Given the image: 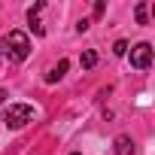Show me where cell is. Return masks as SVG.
Returning <instances> with one entry per match:
<instances>
[{
	"label": "cell",
	"mask_w": 155,
	"mask_h": 155,
	"mask_svg": "<svg viewBox=\"0 0 155 155\" xmlns=\"http://www.w3.org/2000/svg\"><path fill=\"white\" fill-rule=\"evenodd\" d=\"M0 55H9V61L21 64L31 55V40L25 31H9V37H0Z\"/></svg>",
	"instance_id": "obj_1"
},
{
	"label": "cell",
	"mask_w": 155,
	"mask_h": 155,
	"mask_svg": "<svg viewBox=\"0 0 155 155\" xmlns=\"http://www.w3.org/2000/svg\"><path fill=\"white\" fill-rule=\"evenodd\" d=\"M28 122H34V107L31 104H9V110L3 113V125L9 131H18Z\"/></svg>",
	"instance_id": "obj_2"
},
{
	"label": "cell",
	"mask_w": 155,
	"mask_h": 155,
	"mask_svg": "<svg viewBox=\"0 0 155 155\" xmlns=\"http://www.w3.org/2000/svg\"><path fill=\"white\" fill-rule=\"evenodd\" d=\"M131 67H137V70H149L152 67V46L149 43H137L131 49Z\"/></svg>",
	"instance_id": "obj_3"
},
{
	"label": "cell",
	"mask_w": 155,
	"mask_h": 155,
	"mask_svg": "<svg viewBox=\"0 0 155 155\" xmlns=\"http://www.w3.org/2000/svg\"><path fill=\"white\" fill-rule=\"evenodd\" d=\"M113 149H116V155H134V152H137L131 134H119V137L113 140Z\"/></svg>",
	"instance_id": "obj_4"
},
{
	"label": "cell",
	"mask_w": 155,
	"mask_h": 155,
	"mask_svg": "<svg viewBox=\"0 0 155 155\" xmlns=\"http://www.w3.org/2000/svg\"><path fill=\"white\" fill-rule=\"evenodd\" d=\"M67 67H70V61H67V58H61V61H58V64H55V67L46 73V82H58L61 76L67 73Z\"/></svg>",
	"instance_id": "obj_5"
},
{
	"label": "cell",
	"mask_w": 155,
	"mask_h": 155,
	"mask_svg": "<svg viewBox=\"0 0 155 155\" xmlns=\"http://www.w3.org/2000/svg\"><path fill=\"white\" fill-rule=\"evenodd\" d=\"M79 64H82L85 70H91V67L97 64V52H94V49H85V52H82V58H79Z\"/></svg>",
	"instance_id": "obj_6"
},
{
	"label": "cell",
	"mask_w": 155,
	"mask_h": 155,
	"mask_svg": "<svg viewBox=\"0 0 155 155\" xmlns=\"http://www.w3.org/2000/svg\"><path fill=\"white\" fill-rule=\"evenodd\" d=\"M146 18H149V6L140 3V6H137V25H146Z\"/></svg>",
	"instance_id": "obj_7"
},
{
	"label": "cell",
	"mask_w": 155,
	"mask_h": 155,
	"mask_svg": "<svg viewBox=\"0 0 155 155\" xmlns=\"http://www.w3.org/2000/svg\"><path fill=\"white\" fill-rule=\"evenodd\" d=\"M113 52H116V55H125V52H128V43H125V40H119V43L113 46Z\"/></svg>",
	"instance_id": "obj_8"
},
{
	"label": "cell",
	"mask_w": 155,
	"mask_h": 155,
	"mask_svg": "<svg viewBox=\"0 0 155 155\" xmlns=\"http://www.w3.org/2000/svg\"><path fill=\"white\" fill-rule=\"evenodd\" d=\"M104 9H107V3H104V0H97V3H94V15H104Z\"/></svg>",
	"instance_id": "obj_9"
},
{
	"label": "cell",
	"mask_w": 155,
	"mask_h": 155,
	"mask_svg": "<svg viewBox=\"0 0 155 155\" xmlns=\"http://www.w3.org/2000/svg\"><path fill=\"white\" fill-rule=\"evenodd\" d=\"M76 31H79V34H85V31H88V18H82L79 25H76Z\"/></svg>",
	"instance_id": "obj_10"
},
{
	"label": "cell",
	"mask_w": 155,
	"mask_h": 155,
	"mask_svg": "<svg viewBox=\"0 0 155 155\" xmlns=\"http://www.w3.org/2000/svg\"><path fill=\"white\" fill-rule=\"evenodd\" d=\"M3 101H6V91H3V88H0V107H3Z\"/></svg>",
	"instance_id": "obj_11"
},
{
	"label": "cell",
	"mask_w": 155,
	"mask_h": 155,
	"mask_svg": "<svg viewBox=\"0 0 155 155\" xmlns=\"http://www.w3.org/2000/svg\"><path fill=\"white\" fill-rule=\"evenodd\" d=\"M70 155H82V152H70Z\"/></svg>",
	"instance_id": "obj_12"
}]
</instances>
